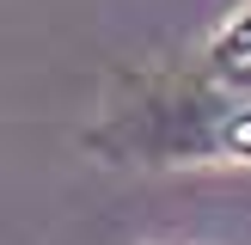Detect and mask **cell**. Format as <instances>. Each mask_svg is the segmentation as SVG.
<instances>
[{"mask_svg":"<svg viewBox=\"0 0 251 245\" xmlns=\"http://www.w3.org/2000/svg\"><path fill=\"white\" fill-rule=\"evenodd\" d=\"M208 68H215V80L251 92V6L239 12V19H227V31L208 43Z\"/></svg>","mask_w":251,"mask_h":245,"instance_id":"cell-1","label":"cell"},{"mask_svg":"<svg viewBox=\"0 0 251 245\" xmlns=\"http://www.w3.org/2000/svg\"><path fill=\"white\" fill-rule=\"evenodd\" d=\"M208 117H215L208 147L215 153H233V159H251V104L245 110H208Z\"/></svg>","mask_w":251,"mask_h":245,"instance_id":"cell-2","label":"cell"}]
</instances>
